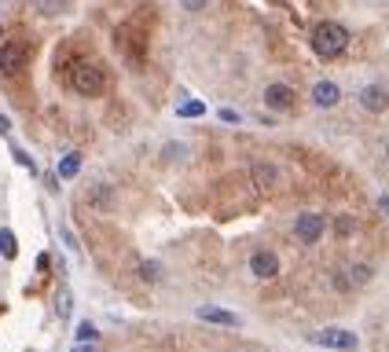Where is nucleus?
<instances>
[{"label":"nucleus","mask_w":389,"mask_h":352,"mask_svg":"<svg viewBox=\"0 0 389 352\" xmlns=\"http://www.w3.org/2000/svg\"><path fill=\"white\" fill-rule=\"evenodd\" d=\"M70 81L81 95H103L107 92V74H103L100 62H77Z\"/></svg>","instance_id":"2"},{"label":"nucleus","mask_w":389,"mask_h":352,"mask_svg":"<svg viewBox=\"0 0 389 352\" xmlns=\"http://www.w3.org/2000/svg\"><path fill=\"white\" fill-rule=\"evenodd\" d=\"M220 121H228V125H239V121H242V114H235V110H228V107H224V110H220Z\"/></svg>","instance_id":"21"},{"label":"nucleus","mask_w":389,"mask_h":352,"mask_svg":"<svg viewBox=\"0 0 389 352\" xmlns=\"http://www.w3.org/2000/svg\"><path fill=\"white\" fill-rule=\"evenodd\" d=\"M250 271L257 279H275V276H279V257H275L272 250H257L250 257Z\"/></svg>","instance_id":"7"},{"label":"nucleus","mask_w":389,"mask_h":352,"mask_svg":"<svg viewBox=\"0 0 389 352\" xmlns=\"http://www.w3.org/2000/svg\"><path fill=\"white\" fill-rule=\"evenodd\" d=\"M92 345H95V341H77V345H74V352H95Z\"/></svg>","instance_id":"23"},{"label":"nucleus","mask_w":389,"mask_h":352,"mask_svg":"<svg viewBox=\"0 0 389 352\" xmlns=\"http://www.w3.org/2000/svg\"><path fill=\"white\" fill-rule=\"evenodd\" d=\"M385 162H389V140H385Z\"/></svg>","instance_id":"26"},{"label":"nucleus","mask_w":389,"mask_h":352,"mask_svg":"<svg viewBox=\"0 0 389 352\" xmlns=\"http://www.w3.org/2000/svg\"><path fill=\"white\" fill-rule=\"evenodd\" d=\"M312 345H323V348H338V352H352L360 345L352 330H342V327H327V330H316L312 334Z\"/></svg>","instance_id":"4"},{"label":"nucleus","mask_w":389,"mask_h":352,"mask_svg":"<svg viewBox=\"0 0 389 352\" xmlns=\"http://www.w3.org/2000/svg\"><path fill=\"white\" fill-rule=\"evenodd\" d=\"M26 59H29V44L26 41H11V44H4V52H0V70L19 74L26 67Z\"/></svg>","instance_id":"5"},{"label":"nucleus","mask_w":389,"mask_h":352,"mask_svg":"<svg viewBox=\"0 0 389 352\" xmlns=\"http://www.w3.org/2000/svg\"><path fill=\"white\" fill-rule=\"evenodd\" d=\"M378 205H382V213L389 217V195H382V198H378Z\"/></svg>","instance_id":"24"},{"label":"nucleus","mask_w":389,"mask_h":352,"mask_svg":"<svg viewBox=\"0 0 389 352\" xmlns=\"http://www.w3.org/2000/svg\"><path fill=\"white\" fill-rule=\"evenodd\" d=\"M206 4H209V0H180V8H184V11H202Z\"/></svg>","instance_id":"20"},{"label":"nucleus","mask_w":389,"mask_h":352,"mask_svg":"<svg viewBox=\"0 0 389 352\" xmlns=\"http://www.w3.org/2000/svg\"><path fill=\"white\" fill-rule=\"evenodd\" d=\"M8 129H11V121H8L4 114H0V133H8Z\"/></svg>","instance_id":"25"},{"label":"nucleus","mask_w":389,"mask_h":352,"mask_svg":"<svg viewBox=\"0 0 389 352\" xmlns=\"http://www.w3.org/2000/svg\"><path fill=\"white\" fill-rule=\"evenodd\" d=\"M349 48V29L342 22H319L312 29V52L319 59H338Z\"/></svg>","instance_id":"1"},{"label":"nucleus","mask_w":389,"mask_h":352,"mask_svg":"<svg viewBox=\"0 0 389 352\" xmlns=\"http://www.w3.org/2000/svg\"><path fill=\"white\" fill-rule=\"evenodd\" d=\"M338 100H342V88H338L334 81H316L312 85V103L316 107L327 110V107H338Z\"/></svg>","instance_id":"10"},{"label":"nucleus","mask_w":389,"mask_h":352,"mask_svg":"<svg viewBox=\"0 0 389 352\" xmlns=\"http://www.w3.org/2000/svg\"><path fill=\"white\" fill-rule=\"evenodd\" d=\"M0 253L11 261L15 253H19V243H15V231H8V228H0Z\"/></svg>","instance_id":"16"},{"label":"nucleus","mask_w":389,"mask_h":352,"mask_svg":"<svg viewBox=\"0 0 389 352\" xmlns=\"http://www.w3.org/2000/svg\"><path fill=\"white\" fill-rule=\"evenodd\" d=\"M77 172H81V154L70 151V154L59 162V176H62V180H70V176H77Z\"/></svg>","instance_id":"14"},{"label":"nucleus","mask_w":389,"mask_h":352,"mask_svg":"<svg viewBox=\"0 0 389 352\" xmlns=\"http://www.w3.org/2000/svg\"><path fill=\"white\" fill-rule=\"evenodd\" d=\"M140 276H143V283H158L161 279V264L158 261H143L140 264Z\"/></svg>","instance_id":"18"},{"label":"nucleus","mask_w":389,"mask_h":352,"mask_svg":"<svg viewBox=\"0 0 389 352\" xmlns=\"http://www.w3.org/2000/svg\"><path fill=\"white\" fill-rule=\"evenodd\" d=\"M371 276H375V271H371V264H364V261H352L345 268V283L349 286H364V283H371Z\"/></svg>","instance_id":"11"},{"label":"nucleus","mask_w":389,"mask_h":352,"mask_svg":"<svg viewBox=\"0 0 389 352\" xmlns=\"http://www.w3.org/2000/svg\"><path fill=\"white\" fill-rule=\"evenodd\" d=\"M360 107L367 110V114H382V110L389 107L385 85H364V88H360Z\"/></svg>","instance_id":"8"},{"label":"nucleus","mask_w":389,"mask_h":352,"mask_svg":"<svg viewBox=\"0 0 389 352\" xmlns=\"http://www.w3.org/2000/svg\"><path fill=\"white\" fill-rule=\"evenodd\" d=\"M110 198H114V195H110V187H103V184L88 191V202L95 205V210H110Z\"/></svg>","instance_id":"15"},{"label":"nucleus","mask_w":389,"mask_h":352,"mask_svg":"<svg viewBox=\"0 0 389 352\" xmlns=\"http://www.w3.org/2000/svg\"><path fill=\"white\" fill-rule=\"evenodd\" d=\"M334 235L338 238H352L356 235V217L352 213H338L334 217Z\"/></svg>","instance_id":"12"},{"label":"nucleus","mask_w":389,"mask_h":352,"mask_svg":"<svg viewBox=\"0 0 389 352\" xmlns=\"http://www.w3.org/2000/svg\"><path fill=\"white\" fill-rule=\"evenodd\" d=\"M41 8H44V15H55V11H59V0H44Z\"/></svg>","instance_id":"22"},{"label":"nucleus","mask_w":389,"mask_h":352,"mask_svg":"<svg viewBox=\"0 0 389 352\" xmlns=\"http://www.w3.org/2000/svg\"><path fill=\"white\" fill-rule=\"evenodd\" d=\"M202 319V323H213V327H242V316L220 309V305H199V312H194Z\"/></svg>","instance_id":"6"},{"label":"nucleus","mask_w":389,"mask_h":352,"mask_svg":"<svg viewBox=\"0 0 389 352\" xmlns=\"http://www.w3.org/2000/svg\"><path fill=\"white\" fill-rule=\"evenodd\" d=\"M253 180H257V187H272L275 184V165H265V162H253Z\"/></svg>","instance_id":"13"},{"label":"nucleus","mask_w":389,"mask_h":352,"mask_svg":"<svg viewBox=\"0 0 389 352\" xmlns=\"http://www.w3.org/2000/svg\"><path fill=\"white\" fill-rule=\"evenodd\" d=\"M176 114H180V118H202V114H206V103H199V100H187V103H180V107H176Z\"/></svg>","instance_id":"17"},{"label":"nucleus","mask_w":389,"mask_h":352,"mask_svg":"<svg viewBox=\"0 0 389 352\" xmlns=\"http://www.w3.org/2000/svg\"><path fill=\"white\" fill-rule=\"evenodd\" d=\"M95 338H100V330H95L92 323H81L77 327V341H95Z\"/></svg>","instance_id":"19"},{"label":"nucleus","mask_w":389,"mask_h":352,"mask_svg":"<svg viewBox=\"0 0 389 352\" xmlns=\"http://www.w3.org/2000/svg\"><path fill=\"white\" fill-rule=\"evenodd\" d=\"M265 107H268V110H290V107H294V88L283 85V81L268 85V88H265Z\"/></svg>","instance_id":"9"},{"label":"nucleus","mask_w":389,"mask_h":352,"mask_svg":"<svg viewBox=\"0 0 389 352\" xmlns=\"http://www.w3.org/2000/svg\"><path fill=\"white\" fill-rule=\"evenodd\" d=\"M323 235H327V220H323L319 213H301L294 220V238L301 246H316Z\"/></svg>","instance_id":"3"}]
</instances>
